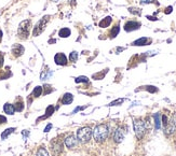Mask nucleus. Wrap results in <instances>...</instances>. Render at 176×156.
Listing matches in <instances>:
<instances>
[{
    "label": "nucleus",
    "mask_w": 176,
    "mask_h": 156,
    "mask_svg": "<svg viewBox=\"0 0 176 156\" xmlns=\"http://www.w3.org/2000/svg\"><path fill=\"white\" fill-rule=\"evenodd\" d=\"M109 127L107 124H99L93 129V138L97 143H102L108 138Z\"/></svg>",
    "instance_id": "obj_1"
},
{
    "label": "nucleus",
    "mask_w": 176,
    "mask_h": 156,
    "mask_svg": "<svg viewBox=\"0 0 176 156\" xmlns=\"http://www.w3.org/2000/svg\"><path fill=\"white\" fill-rule=\"evenodd\" d=\"M92 129L90 127H81L77 131V139L79 142L86 144L92 139Z\"/></svg>",
    "instance_id": "obj_2"
},
{
    "label": "nucleus",
    "mask_w": 176,
    "mask_h": 156,
    "mask_svg": "<svg viewBox=\"0 0 176 156\" xmlns=\"http://www.w3.org/2000/svg\"><path fill=\"white\" fill-rule=\"evenodd\" d=\"M133 126L136 137L139 139H142L146 133V124H145V122L142 121V120H135L133 123Z\"/></svg>",
    "instance_id": "obj_3"
},
{
    "label": "nucleus",
    "mask_w": 176,
    "mask_h": 156,
    "mask_svg": "<svg viewBox=\"0 0 176 156\" xmlns=\"http://www.w3.org/2000/svg\"><path fill=\"white\" fill-rule=\"evenodd\" d=\"M30 25H31L30 20H23L22 23L20 24V26H18V36H20L22 39H26L28 36H29Z\"/></svg>",
    "instance_id": "obj_4"
},
{
    "label": "nucleus",
    "mask_w": 176,
    "mask_h": 156,
    "mask_svg": "<svg viewBox=\"0 0 176 156\" xmlns=\"http://www.w3.org/2000/svg\"><path fill=\"white\" fill-rule=\"evenodd\" d=\"M49 16H44V17L41 18L39 22L37 23V25L34 27V30H33V36H35V37H37V36H39L41 33H42L43 30L45 29V26H47V23H48L49 20Z\"/></svg>",
    "instance_id": "obj_5"
},
{
    "label": "nucleus",
    "mask_w": 176,
    "mask_h": 156,
    "mask_svg": "<svg viewBox=\"0 0 176 156\" xmlns=\"http://www.w3.org/2000/svg\"><path fill=\"white\" fill-rule=\"evenodd\" d=\"M78 142V139H77V137H75V135H69V136H67L64 139V143H65L66 148H68L69 150L77 148Z\"/></svg>",
    "instance_id": "obj_6"
},
{
    "label": "nucleus",
    "mask_w": 176,
    "mask_h": 156,
    "mask_svg": "<svg viewBox=\"0 0 176 156\" xmlns=\"http://www.w3.org/2000/svg\"><path fill=\"white\" fill-rule=\"evenodd\" d=\"M124 136H125V130H123L122 127H119V128H117L116 130H115V133H113V140H115V142H117V143H120V142H122V140L124 139Z\"/></svg>",
    "instance_id": "obj_7"
},
{
    "label": "nucleus",
    "mask_w": 176,
    "mask_h": 156,
    "mask_svg": "<svg viewBox=\"0 0 176 156\" xmlns=\"http://www.w3.org/2000/svg\"><path fill=\"white\" fill-rule=\"evenodd\" d=\"M139 27H141V23L139 22L130 20V22H126L125 25H124V30L133 31V30H136V29H139Z\"/></svg>",
    "instance_id": "obj_8"
},
{
    "label": "nucleus",
    "mask_w": 176,
    "mask_h": 156,
    "mask_svg": "<svg viewBox=\"0 0 176 156\" xmlns=\"http://www.w3.org/2000/svg\"><path fill=\"white\" fill-rule=\"evenodd\" d=\"M54 61H55L56 65L65 66L67 65V57L64 53H57L54 56Z\"/></svg>",
    "instance_id": "obj_9"
},
{
    "label": "nucleus",
    "mask_w": 176,
    "mask_h": 156,
    "mask_svg": "<svg viewBox=\"0 0 176 156\" xmlns=\"http://www.w3.org/2000/svg\"><path fill=\"white\" fill-rule=\"evenodd\" d=\"M12 53L15 57H18V56H21L23 53H24V48H23L21 44H14L12 48Z\"/></svg>",
    "instance_id": "obj_10"
},
{
    "label": "nucleus",
    "mask_w": 176,
    "mask_h": 156,
    "mask_svg": "<svg viewBox=\"0 0 176 156\" xmlns=\"http://www.w3.org/2000/svg\"><path fill=\"white\" fill-rule=\"evenodd\" d=\"M73 101V96L71 95L70 93L64 94L63 98H62V103H63V105H65V106H68V105H70Z\"/></svg>",
    "instance_id": "obj_11"
},
{
    "label": "nucleus",
    "mask_w": 176,
    "mask_h": 156,
    "mask_svg": "<svg viewBox=\"0 0 176 156\" xmlns=\"http://www.w3.org/2000/svg\"><path fill=\"white\" fill-rule=\"evenodd\" d=\"M3 111H5V113L9 114V115H13L15 112V109H14V106L13 105H11V103L7 102L3 106Z\"/></svg>",
    "instance_id": "obj_12"
},
{
    "label": "nucleus",
    "mask_w": 176,
    "mask_h": 156,
    "mask_svg": "<svg viewBox=\"0 0 176 156\" xmlns=\"http://www.w3.org/2000/svg\"><path fill=\"white\" fill-rule=\"evenodd\" d=\"M149 42H150V39H148V38H141V39H139V40L134 41L133 45H139V46L147 45Z\"/></svg>",
    "instance_id": "obj_13"
},
{
    "label": "nucleus",
    "mask_w": 176,
    "mask_h": 156,
    "mask_svg": "<svg viewBox=\"0 0 176 156\" xmlns=\"http://www.w3.org/2000/svg\"><path fill=\"white\" fill-rule=\"evenodd\" d=\"M70 29L69 28H62L60 31H58V36L60 38H68L70 36Z\"/></svg>",
    "instance_id": "obj_14"
},
{
    "label": "nucleus",
    "mask_w": 176,
    "mask_h": 156,
    "mask_svg": "<svg viewBox=\"0 0 176 156\" xmlns=\"http://www.w3.org/2000/svg\"><path fill=\"white\" fill-rule=\"evenodd\" d=\"M111 17L110 16H107V17H105V18H103V20L99 22V27H102V28H106V27H108L109 25H110V23H111Z\"/></svg>",
    "instance_id": "obj_15"
},
{
    "label": "nucleus",
    "mask_w": 176,
    "mask_h": 156,
    "mask_svg": "<svg viewBox=\"0 0 176 156\" xmlns=\"http://www.w3.org/2000/svg\"><path fill=\"white\" fill-rule=\"evenodd\" d=\"M14 130H15V128H8V129H5V130L3 131L2 133H1V139H2V140H5V139H7L8 137L10 136L11 133H14Z\"/></svg>",
    "instance_id": "obj_16"
},
{
    "label": "nucleus",
    "mask_w": 176,
    "mask_h": 156,
    "mask_svg": "<svg viewBox=\"0 0 176 156\" xmlns=\"http://www.w3.org/2000/svg\"><path fill=\"white\" fill-rule=\"evenodd\" d=\"M36 156H50V155H49V152L47 151V148H43V146H41V148H38Z\"/></svg>",
    "instance_id": "obj_17"
},
{
    "label": "nucleus",
    "mask_w": 176,
    "mask_h": 156,
    "mask_svg": "<svg viewBox=\"0 0 176 156\" xmlns=\"http://www.w3.org/2000/svg\"><path fill=\"white\" fill-rule=\"evenodd\" d=\"M41 94H42V87L41 86H36L35 89L33 91V96L37 98V97H40Z\"/></svg>",
    "instance_id": "obj_18"
},
{
    "label": "nucleus",
    "mask_w": 176,
    "mask_h": 156,
    "mask_svg": "<svg viewBox=\"0 0 176 156\" xmlns=\"http://www.w3.org/2000/svg\"><path fill=\"white\" fill-rule=\"evenodd\" d=\"M161 115H160V113H157L156 115H155V124H156V128L157 129H160V127H161Z\"/></svg>",
    "instance_id": "obj_19"
},
{
    "label": "nucleus",
    "mask_w": 176,
    "mask_h": 156,
    "mask_svg": "<svg viewBox=\"0 0 176 156\" xmlns=\"http://www.w3.org/2000/svg\"><path fill=\"white\" fill-rule=\"evenodd\" d=\"M14 106V109L15 111H18V112H21V111H23V109H24V103H23V101H16L15 102V105H13Z\"/></svg>",
    "instance_id": "obj_20"
},
{
    "label": "nucleus",
    "mask_w": 176,
    "mask_h": 156,
    "mask_svg": "<svg viewBox=\"0 0 176 156\" xmlns=\"http://www.w3.org/2000/svg\"><path fill=\"white\" fill-rule=\"evenodd\" d=\"M119 31H120V27H119V25H116L112 28V30H111V33H110L111 38H115L116 36H118Z\"/></svg>",
    "instance_id": "obj_21"
},
{
    "label": "nucleus",
    "mask_w": 176,
    "mask_h": 156,
    "mask_svg": "<svg viewBox=\"0 0 176 156\" xmlns=\"http://www.w3.org/2000/svg\"><path fill=\"white\" fill-rule=\"evenodd\" d=\"M54 112V107L53 106H50L47 108V111H45V115L43 117H48V116H51Z\"/></svg>",
    "instance_id": "obj_22"
},
{
    "label": "nucleus",
    "mask_w": 176,
    "mask_h": 156,
    "mask_svg": "<svg viewBox=\"0 0 176 156\" xmlns=\"http://www.w3.org/2000/svg\"><path fill=\"white\" fill-rule=\"evenodd\" d=\"M69 59H70V61H73V63L77 61V59H78V53H77V52H71L70 56H69Z\"/></svg>",
    "instance_id": "obj_23"
},
{
    "label": "nucleus",
    "mask_w": 176,
    "mask_h": 156,
    "mask_svg": "<svg viewBox=\"0 0 176 156\" xmlns=\"http://www.w3.org/2000/svg\"><path fill=\"white\" fill-rule=\"evenodd\" d=\"M129 11H130L131 13H133V14H136V15H141V10H139V9L130 8L129 9Z\"/></svg>",
    "instance_id": "obj_24"
},
{
    "label": "nucleus",
    "mask_w": 176,
    "mask_h": 156,
    "mask_svg": "<svg viewBox=\"0 0 176 156\" xmlns=\"http://www.w3.org/2000/svg\"><path fill=\"white\" fill-rule=\"evenodd\" d=\"M88 78L86 76H79V78L76 79V82L77 83H79V82H88Z\"/></svg>",
    "instance_id": "obj_25"
},
{
    "label": "nucleus",
    "mask_w": 176,
    "mask_h": 156,
    "mask_svg": "<svg viewBox=\"0 0 176 156\" xmlns=\"http://www.w3.org/2000/svg\"><path fill=\"white\" fill-rule=\"evenodd\" d=\"M5 123H7V117L0 114V125H2V124H5Z\"/></svg>",
    "instance_id": "obj_26"
},
{
    "label": "nucleus",
    "mask_w": 176,
    "mask_h": 156,
    "mask_svg": "<svg viewBox=\"0 0 176 156\" xmlns=\"http://www.w3.org/2000/svg\"><path fill=\"white\" fill-rule=\"evenodd\" d=\"M168 122H169V121H168V117H166L165 115L162 116V125H163L164 127H165V126H166V124H168Z\"/></svg>",
    "instance_id": "obj_27"
},
{
    "label": "nucleus",
    "mask_w": 176,
    "mask_h": 156,
    "mask_svg": "<svg viewBox=\"0 0 176 156\" xmlns=\"http://www.w3.org/2000/svg\"><path fill=\"white\" fill-rule=\"evenodd\" d=\"M123 102V99H119V100H116L113 101V102L110 103V106H116V103H122Z\"/></svg>",
    "instance_id": "obj_28"
},
{
    "label": "nucleus",
    "mask_w": 176,
    "mask_h": 156,
    "mask_svg": "<svg viewBox=\"0 0 176 156\" xmlns=\"http://www.w3.org/2000/svg\"><path fill=\"white\" fill-rule=\"evenodd\" d=\"M2 65H3V55L0 54V68L2 67Z\"/></svg>",
    "instance_id": "obj_29"
},
{
    "label": "nucleus",
    "mask_w": 176,
    "mask_h": 156,
    "mask_svg": "<svg viewBox=\"0 0 176 156\" xmlns=\"http://www.w3.org/2000/svg\"><path fill=\"white\" fill-rule=\"evenodd\" d=\"M51 127H52V124H49V125L47 126V127H45V129H44V131H45V133H48V131H49V130H50V129H51Z\"/></svg>",
    "instance_id": "obj_30"
},
{
    "label": "nucleus",
    "mask_w": 176,
    "mask_h": 156,
    "mask_svg": "<svg viewBox=\"0 0 176 156\" xmlns=\"http://www.w3.org/2000/svg\"><path fill=\"white\" fill-rule=\"evenodd\" d=\"M171 12H172V7H168V8H166L165 13L166 14H169V13H171Z\"/></svg>",
    "instance_id": "obj_31"
},
{
    "label": "nucleus",
    "mask_w": 176,
    "mask_h": 156,
    "mask_svg": "<svg viewBox=\"0 0 176 156\" xmlns=\"http://www.w3.org/2000/svg\"><path fill=\"white\" fill-rule=\"evenodd\" d=\"M2 36H3V33H2V31H1V29H0V42L2 40Z\"/></svg>",
    "instance_id": "obj_32"
}]
</instances>
